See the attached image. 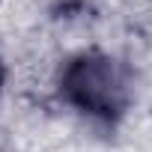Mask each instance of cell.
<instances>
[{
    "instance_id": "cell-1",
    "label": "cell",
    "mask_w": 152,
    "mask_h": 152,
    "mask_svg": "<svg viewBox=\"0 0 152 152\" xmlns=\"http://www.w3.org/2000/svg\"><path fill=\"white\" fill-rule=\"evenodd\" d=\"M63 96L99 122H116L128 104V78L110 57L84 54L66 66Z\"/></svg>"
},
{
    "instance_id": "cell-2",
    "label": "cell",
    "mask_w": 152,
    "mask_h": 152,
    "mask_svg": "<svg viewBox=\"0 0 152 152\" xmlns=\"http://www.w3.org/2000/svg\"><path fill=\"white\" fill-rule=\"evenodd\" d=\"M0 87H3V66H0Z\"/></svg>"
}]
</instances>
